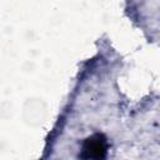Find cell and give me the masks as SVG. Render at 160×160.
Instances as JSON below:
<instances>
[{"label": "cell", "mask_w": 160, "mask_h": 160, "mask_svg": "<svg viewBox=\"0 0 160 160\" xmlns=\"http://www.w3.org/2000/svg\"><path fill=\"white\" fill-rule=\"evenodd\" d=\"M108 152V142L102 135H92L85 140L82 155L86 160H102Z\"/></svg>", "instance_id": "6da1fadb"}]
</instances>
